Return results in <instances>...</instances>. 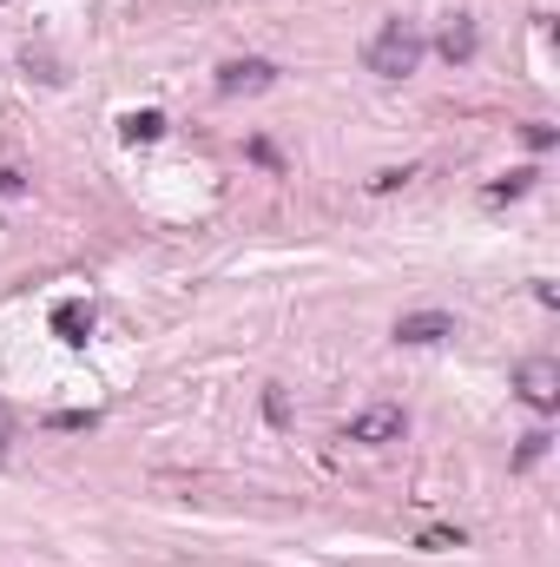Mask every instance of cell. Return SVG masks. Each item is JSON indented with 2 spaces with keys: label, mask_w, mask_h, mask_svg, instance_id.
I'll return each instance as SVG.
<instances>
[{
  "label": "cell",
  "mask_w": 560,
  "mask_h": 567,
  "mask_svg": "<svg viewBox=\"0 0 560 567\" xmlns=\"http://www.w3.org/2000/svg\"><path fill=\"white\" fill-rule=\"evenodd\" d=\"M265 86H278V66H271V60H225V66H218V93H225V100L265 93Z\"/></svg>",
  "instance_id": "277c9868"
},
{
  "label": "cell",
  "mask_w": 560,
  "mask_h": 567,
  "mask_svg": "<svg viewBox=\"0 0 560 567\" xmlns=\"http://www.w3.org/2000/svg\"><path fill=\"white\" fill-rule=\"evenodd\" d=\"M403 429H409L403 403H370V410L350 423V442H363V449H390V442H403Z\"/></svg>",
  "instance_id": "3957f363"
},
{
  "label": "cell",
  "mask_w": 560,
  "mask_h": 567,
  "mask_svg": "<svg viewBox=\"0 0 560 567\" xmlns=\"http://www.w3.org/2000/svg\"><path fill=\"white\" fill-rule=\"evenodd\" d=\"M7 455H13V410L0 403V468H7Z\"/></svg>",
  "instance_id": "5bb4252c"
},
{
  "label": "cell",
  "mask_w": 560,
  "mask_h": 567,
  "mask_svg": "<svg viewBox=\"0 0 560 567\" xmlns=\"http://www.w3.org/2000/svg\"><path fill=\"white\" fill-rule=\"evenodd\" d=\"M521 140L535 145V152H548V145H554V126H541V120H535V126H521Z\"/></svg>",
  "instance_id": "9a60e30c"
},
{
  "label": "cell",
  "mask_w": 560,
  "mask_h": 567,
  "mask_svg": "<svg viewBox=\"0 0 560 567\" xmlns=\"http://www.w3.org/2000/svg\"><path fill=\"white\" fill-rule=\"evenodd\" d=\"M265 416H271V429H290V396H283L278 383L265 390Z\"/></svg>",
  "instance_id": "8fae6325"
},
{
  "label": "cell",
  "mask_w": 560,
  "mask_h": 567,
  "mask_svg": "<svg viewBox=\"0 0 560 567\" xmlns=\"http://www.w3.org/2000/svg\"><path fill=\"white\" fill-rule=\"evenodd\" d=\"M448 337H455L448 310H403L396 317V343H448Z\"/></svg>",
  "instance_id": "5b68a950"
},
{
  "label": "cell",
  "mask_w": 560,
  "mask_h": 567,
  "mask_svg": "<svg viewBox=\"0 0 560 567\" xmlns=\"http://www.w3.org/2000/svg\"><path fill=\"white\" fill-rule=\"evenodd\" d=\"M422 53H428V40H422L416 20H403V13H390L376 33H370V47H363V66L376 73V80H409L422 66Z\"/></svg>",
  "instance_id": "6da1fadb"
},
{
  "label": "cell",
  "mask_w": 560,
  "mask_h": 567,
  "mask_svg": "<svg viewBox=\"0 0 560 567\" xmlns=\"http://www.w3.org/2000/svg\"><path fill=\"white\" fill-rule=\"evenodd\" d=\"M409 178H416V172H409V165H403V172H396V165H390V172H376V178H370V192H396V185H409Z\"/></svg>",
  "instance_id": "4fadbf2b"
},
{
  "label": "cell",
  "mask_w": 560,
  "mask_h": 567,
  "mask_svg": "<svg viewBox=\"0 0 560 567\" xmlns=\"http://www.w3.org/2000/svg\"><path fill=\"white\" fill-rule=\"evenodd\" d=\"M120 133H126L133 145L165 140V113H152V106H145V113H126V120H120Z\"/></svg>",
  "instance_id": "ba28073f"
},
{
  "label": "cell",
  "mask_w": 560,
  "mask_h": 567,
  "mask_svg": "<svg viewBox=\"0 0 560 567\" xmlns=\"http://www.w3.org/2000/svg\"><path fill=\"white\" fill-rule=\"evenodd\" d=\"M20 192H27V178L13 165H0V198H20Z\"/></svg>",
  "instance_id": "2e32d148"
},
{
  "label": "cell",
  "mask_w": 560,
  "mask_h": 567,
  "mask_svg": "<svg viewBox=\"0 0 560 567\" xmlns=\"http://www.w3.org/2000/svg\"><path fill=\"white\" fill-rule=\"evenodd\" d=\"M93 423H100L93 410H86V416H80V410H73V416H53V429H93Z\"/></svg>",
  "instance_id": "e0dca14e"
},
{
  "label": "cell",
  "mask_w": 560,
  "mask_h": 567,
  "mask_svg": "<svg viewBox=\"0 0 560 567\" xmlns=\"http://www.w3.org/2000/svg\"><path fill=\"white\" fill-rule=\"evenodd\" d=\"M53 330H60V343H86V337H93V303H86V297H66V303L53 310Z\"/></svg>",
  "instance_id": "52a82bcc"
},
{
  "label": "cell",
  "mask_w": 560,
  "mask_h": 567,
  "mask_svg": "<svg viewBox=\"0 0 560 567\" xmlns=\"http://www.w3.org/2000/svg\"><path fill=\"white\" fill-rule=\"evenodd\" d=\"M475 47H481V33H475V20H468V13H455V20L442 27V40H435V53H442V60H455V66H468V60H475Z\"/></svg>",
  "instance_id": "8992f818"
},
{
  "label": "cell",
  "mask_w": 560,
  "mask_h": 567,
  "mask_svg": "<svg viewBox=\"0 0 560 567\" xmlns=\"http://www.w3.org/2000/svg\"><path fill=\"white\" fill-rule=\"evenodd\" d=\"M422 548H428V555H442V548H462V528H428V535H422Z\"/></svg>",
  "instance_id": "7c38bea8"
},
{
  "label": "cell",
  "mask_w": 560,
  "mask_h": 567,
  "mask_svg": "<svg viewBox=\"0 0 560 567\" xmlns=\"http://www.w3.org/2000/svg\"><path fill=\"white\" fill-rule=\"evenodd\" d=\"M535 178H541V172H535V165H521V172H508V178H501V185H488V205H508V198H521V192H528V185H535Z\"/></svg>",
  "instance_id": "9c48e42d"
},
{
  "label": "cell",
  "mask_w": 560,
  "mask_h": 567,
  "mask_svg": "<svg viewBox=\"0 0 560 567\" xmlns=\"http://www.w3.org/2000/svg\"><path fill=\"white\" fill-rule=\"evenodd\" d=\"M548 442H554L548 429H528V435H521V449H515V468H535V462L548 455Z\"/></svg>",
  "instance_id": "30bf717a"
},
{
  "label": "cell",
  "mask_w": 560,
  "mask_h": 567,
  "mask_svg": "<svg viewBox=\"0 0 560 567\" xmlns=\"http://www.w3.org/2000/svg\"><path fill=\"white\" fill-rule=\"evenodd\" d=\"M515 390H521V403H528L535 416H554L560 410V363L554 357H528V363L515 370Z\"/></svg>",
  "instance_id": "7a4b0ae2"
}]
</instances>
